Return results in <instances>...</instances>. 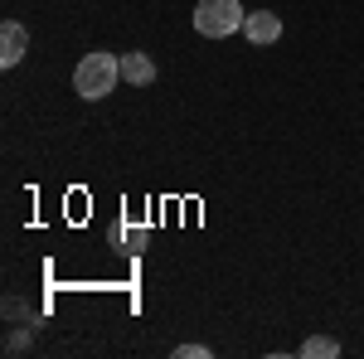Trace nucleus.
<instances>
[{"mask_svg":"<svg viewBox=\"0 0 364 359\" xmlns=\"http://www.w3.org/2000/svg\"><path fill=\"white\" fill-rule=\"evenodd\" d=\"M117 78H122V58L117 54H87L78 68H73V92L78 97H87V102H97V97H107L117 87Z\"/></svg>","mask_w":364,"mask_h":359,"instance_id":"nucleus-1","label":"nucleus"},{"mask_svg":"<svg viewBox=\"0 0 364 359\" xmlns=\"http://www.w3.org/2000/svg\"><path fill=\"white\" fill-rule=\"evenodd\" d=\"M243 20H248V10L238 0H199L195 5V29L204 39H228L243 29Z\"/></svg>","mask_w":364,"mask_h":359,"instance_id":"nucleus-2","label":"nucleus"},{"mask_svg":"<svg viewBox=\"0 0 364 359\" xmlns=\"http://www.w3.org/2000/svg\"><path fill=\"white\" fill-rule=\"evenodd\" d=\"M25 54H29V29L20 25V20H5V25H0V63L15 68Z\"/></svg>","mask_w":364,"mask_h":359,"instance_id":"nucleus-3","label":"nucleus"},{"mask_svg":"<svg viewBox=\"0 0 364 359\" xmlns=\"http://www.w3.org/2000/svg\"><path fill=\"white\" fill-rule=\"evenodd\" d=\"M243 34H248L252 44H277V39H282V20L272 15V10H248Z\"/></svg>","mask_w":364,"mask_h":359,"instance_id":"nucleus-4","label":"nucleus"},{"mask_svg":"<svg viewBox=\"0 0 364 359\" xmlns=\"http://www.w3.org/2000/svg\"><path fill=\"white\" fill-rule=\"evenodd\" d=\"M122 78H127V83H136V87L156 83V63H151L146 54H127V58H122Z\"/></svg>","mask_w":364,"mask_h":359,"instance_id":"nucleus-5","label":"nucleus"},{"mask_svg":"<svg viewBox=\"0 0 364 359\" xmlns=\"http://www.w3.org/2000/svg\"><path fill=\"white\" fill-rule=\"evenodd\" d=\"M340 345L336 340H326V335H311V340H301V359H336Z\"/></svg>","mask_w":364,"mask_h":359,"instance_id":"nucleus-6","label":"nucleus"},{"mask_svg":"<svg viewBox=\"0 0 364 359\" xmlns=\"http://www.w3.org/2000/svg\"><path fill=\"white\" fill-rule=\"evenodd\" d=\"M175 355L180 359H209V345H180Z\"/></svg>","mask_w":364,"mask_h":359,"instance_id":"nucleus-7","label":"nucleus"}]
</instances>
